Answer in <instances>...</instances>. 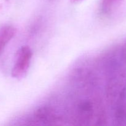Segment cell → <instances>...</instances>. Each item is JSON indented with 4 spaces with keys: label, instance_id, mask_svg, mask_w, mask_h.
<instances>
[{
    "label": "cell",
    "instance_id": "6da1fadb",
    "mask_svg": "<svg viewBox=\"0 0 126 126\" xmlns=\"http://www.w3.org/2000/svg\"><path fill=\"white\" fill-rule=\"evenodd\" d=\"M32 58V51L28 46H23L17 52L11 71L12 78L22 79L27 75Z\"/></svg>",
    "mask_w": 126,
    "mask_h": 126
},
{
    "label": "cell",
    "instance_id": "7a4b0ae2",
    "mask_svg": "<svg viewBox=\"0 0 126 126\" xmlns=\"http://www.w3.org/2000/svg\"><path fill=\"white\" fill-rule=\"evenodd\" d=\"M28 122L31 125H62L63 119L53 109L44 107L37 110Z\"/></svg>",
    "mask_w": 126,
    "mask_h": 126
},
{
    "label": "cell",
    "instance_id": "3957f363",
    "mask_svg": "<svg viewBox=\"0 0 126 126\" xmlns=\"http://www.w3.org/2000/svg\"><path fill=\"white\" fill-rule=\"evenodd\" d=\"M16 29L12 25H5L0 27V55L7 44L14 37Z\"/></svg>",
    "mask_w": 126,
    "mask_h": 126
},
{
    "label": "cell",
    "instance_id": "277c9868",
    "mask_svg": "<svg viewBox=\"0 0 126 126\" xmlns=\"http://www.w3.org/2000/svg\"><path fill=\"white\" fill-rule=\"evenodd\" d=\"M119 0H102V7L103 11H108Z\"/></svg>",
    "mask_w": 126,
    "mask_h": 126
},
{
    "label": "cell",
    "instance_id": "5b68a950",
    "mask_svg": "<svg viewBox=\"0 0 126 126\" xmlns=\"http://www.w3.org/2000/svg\"><path fill=\"white\" fill-rule=\"evenodd\" d=\"M123 54H124V57L126 60V43L124 44V47H123Z\"/></svg>",
    "mask_w": 126,
    "mask_h": 126
},
{
    "label": "cell",
    "instance_id": "8992f818",
    "mask_svg": "<svg viewBox=\"0 0 126 126\" xmlns=\"http://www.w3.org/2000/svg\"><path fill=\"white\" fill-rule=\"evenodd\" d=\"M84 1V0H70L72 3H78V2H81V1Z\"/></svg>",
    "mask_w": 126,
    "mask_h": 126
}]
</instances>
